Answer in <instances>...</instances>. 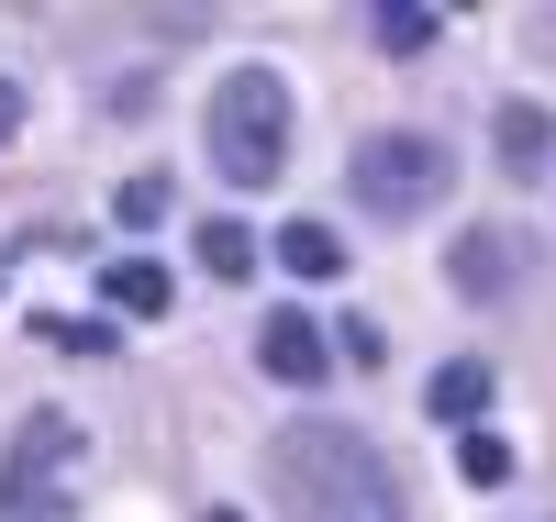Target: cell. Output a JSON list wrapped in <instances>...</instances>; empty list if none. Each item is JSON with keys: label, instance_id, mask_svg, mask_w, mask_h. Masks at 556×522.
Listing matches in <instances>:
<instances>
[{"label": "cell", "instance_id": "cell-1", "mask_svg": "<svg viewBox=\"0 0 556 522\" xmlns=\"http://www.w3.org/2000/svg\"><path fill=\"white\" fill-rule=\"evenodd\" d=\"M267 479L290 500V522H412L401 467L356 434V422H278Z\"/></svg>", "mask_w": 556, "mask_h": 522}, {"label": "cell", "instance_id": "cell-2", "mask_svg": "<svg viewBox=\"0 0 556 522\" xmlns=\"http://www.w3.org/2000/svg\"><path fill=\"white\" fill-rule=\"evenodd\" d=\"M201 133H212V167L235 178V189H278V178H290V78L256 67V56L223 67Z\"/></svg>", "mask_w": 556, "mask_h": 522}, {"label": "cell", "instance_id": "cell-3", "mask_svg": "<svg viewBox=\"0 0 556 522\" xmlns=\"http://www.w3.org/2000/svg\"><path fill=\"white\" fill-rule=\"evenodd\" d=\"M89 479V434L67 411H34L23 434H12V467H0V522H56Z\"/></svg>", "mask_w": 556, "mask_h": 522}, {"label": "cell", "instance_id": "cell-4", "mask_svg": "<svg viewBox=\"0 0 556 522\" xmlns=\"http://www.w3.org/2000/svg\"><path fill=\"white\" fill-rule=\"evenodd\" d=\"M445 189H456V156L434 145V133H367L356 145V201L379 222H424Z\"/></svg>", "mask_w": 556, "mask_h": 522}, {"label": "cell", "instance_id": "cell-5", "mask_svg": "<svg viewBox=\"0 0 556 522\" xmlns=\"http://www.w3.org/2000/svg\"><path fill=\"white\" fill-rule=\"evenodd\" d=\"M256 367L278 378V390H323V378H334V345L312 334V311H267L256 322Z\"/></svg>", "mask_w": 556, "mask_h": 522}, {"label": "cell", "instance_id": "cell-6", "mask_svg": "<svg viewBox=\"0 0 556 522\" xmlns=\"http://www.w3.org/2000/svg\"><path fill=\"white\" fill-rule=\"evenodd\" d=\"M490 145H501L513 178H545V167H556V112H545V101H501V112H490Z\"/></svg>", "mask_w": 556, "mask_h": 522}, {"label": "cell", "instance_id": "cell-7", "mask_svg": "<svg viewBox=\"0 0 556 522\" xmlns=\"http://www.w3.org/2000/svg\"><path fill=\"white\" fill-rule=\"evenodd\" d=\"M101 301H112V311H134V322H156L178 290H167V267H156V256H112V267H101Z\"/></svg>", "mask_w": 556, "mask_h": 522}, {"label": "cell", "instance_id": "cell-8", "mask_svg": "<svg viewBox=\"0 0 556 522\" xmlns=\"http://www.w3.org/2000/svg\"><path fill=\"white\" fill-rule=\"evenodd\" d=\"M267 256L290 267L301 290H323V278H345V245H334V233H323V222H290V233H267Z\"/></svg>", "mask_w": 556, "mask_h": 522}, {"label": "cell", "instance_id": "cell-9", "mask_svg": "<svg viewBox=\"0 0 556 522\" xmlns=\"http://www.w3.org/2000/svg\"><path fill=\"white\" fill-rule=\"evenodd\" d=\"M445 278H456V290H468V301H490V290H513V233H468V245L445 256Z\"/></svg>", "mask_w": 556, "mask_h": 522}, {"label": "cell", "instance_id": "cell-10", "mask_svg": "<svg viewBox=\"0 0 556 522\" xmlns=\"http://www.w3.org/2000/svg\"><path fill=\"white\" fill-rule=\"evenodd\" d=\"M424 411H434V422H479V411H490V367H479V356H456V367H434V390H424Z\"/></svg>", "mask_w": 556, "mask_h": 522}, {"label": "cell", "instance_id": "cell-11", "mask_svg": "<svg viewBox=\"0 0 556 522\" xmlns=\"http://www.w3.org/2000/svg\"><path fill=\"white\" fill-rule=\"evenodd\" d=\"M201 267L223 278V290H235V278H256V233H245V222H201Z\"/></svg>", "mask_w": 556, "mask_h": 522}, {"label": "cell", "instance_id": "cell-12", "mask_svg": "<svg viewBox=\"0 0 556 522\" xmlns=\"http://www.w3.org/2000/svg\"><path fill=\"white\" fill-rule=\"evenodd\" d=\"M456 479L468 489H513V445L501 434H456Z\"/></svg>", "mask_w": 556, "mask_h": 522}, {"label": "cell", "instance_id": "cell-13", "mask_svg": "<svg viewBox=\"0 0 556 522\" xmlns=\"http://www.w3.org/2000/svg\"><path fill=\"white\" fill-rule=\"evenodd\" d=\"M434 34H445V12H412V0H390V12H379V44H390V56H424Z\"/></svg>", "mask_w": 556, "mask_h": 522}, {"label": "cell", "instance_id": "cell-14", "mask_svg": "<svg viewBox=\"0 0 556 522\" xmlns=\"http://www.w3.org/2000/svg\"><path fill=\"white\" fill-rule=\"evenodd\" d=\"M112 212H123V233H156V222H167V178H123Z\"/></svg>", "mask_w": 556, "mask_h": 522}, {"label": "cell", "instance_id": "cell-15", "mask_svg": "<svg viewBox=\"0 0 556 522\" xmlns=\"http://www.w3.org/2000/svg\"><path fill=\"white\" fill-rule=\"evenodd\" d=\"M45 345H67V356H112V322H34Z\"/></svg>", "mask_w": 556, "mask_h": 522}, {"label": "cell", "instance_id": "cell-16", "mask_svg": "<svg viewBox=\"0 0 556 522\" xmlns=\"http://www.w3.org/2000/svg\"><path fill=\"white\" fill-rule=\"evenodd\" d=\"M334 356H345V367H379L390 334H379V322H334Z\"/></svg>", "mask_w": 556, "mask_h": 522}, {"label": "cell", "instance_id": "cell-17", "mask_svg": "<svg viewBox=\"0 0 556 522\" xmlns=\"http://www.w3.org/2000/svg\"><path fill=\"white\" fill-rule=\"evenodd\" d=\"M12 133H23V89L0 78V145H12Z\"/></svg>", "mask_w": 556, "mask_h": 522}, {"label": "cell", "instance_id": "cell-18", "mask_svg": "<svg viewBox=\"0 0 556 522\" xmlns=\"http://www.w3.org/2000/svg\"><path fill=\"white\" fill-rule=\"evenodd\" d=\"M212 522H235V511H212Z\"/></svg>", "mask_w": 556, "mask_h": 522}]
</instances>
